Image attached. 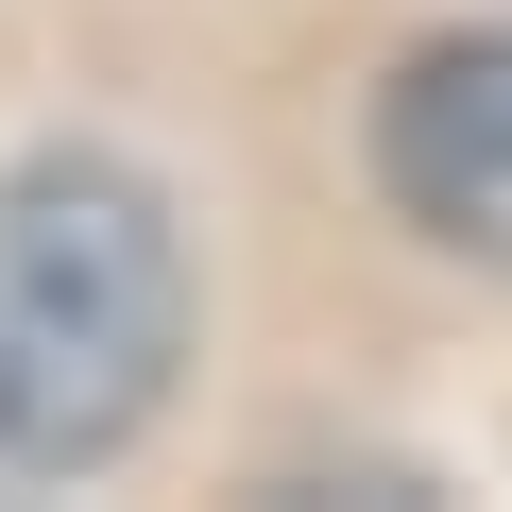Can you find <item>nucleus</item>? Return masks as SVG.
I'll return each instance as SVG.
<instances>
[{"label": "nucleus", "mask_w": 512, "mask_h": 512, "mask_svg": "<svg viewBox=\"0 0 512 512\" xmlns=\"http://www.w3.org/2000/svg\"><path fill=\"white\" fill-rule=\"evenodd\" d=\"M188 359V239L120 154L0 171V495L86 478L171 410Z\"/></svg>", "instance_id": "nucleus-1"}, {"label": "nucleus", "mask_w": 512, "mask_h": 512, "mask_svg": "<svg viewBox=\"0 0 512 512\" xmlns=\"http://www.w3.org/2000/svg\"><path fill=\"white\" fill-rule=\"evenodd\" d=\"M376 188L444 239V256H495L512 274V35H444L393 69L376 103Z\"/></svg>", "instance_id": "nucleus-2"}]
</instances>
